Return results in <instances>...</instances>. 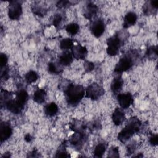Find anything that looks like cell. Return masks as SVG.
I'll list each match as a JSON object with an SVG mask.
<instances>
[{"label":"cell","instance_id":"20","mask_svg":"<svg viewBox=\"0 0 158 158\" xmlns=\"http://www.w3.org/2000/svg\"><path fill=\"white\" fill-rule=\"evenodd\" d=\"M106 146L104 143H99L94 150V155L96 157H102L106 151Z\"/></svg>","mask_w":158,"mask_h":158},{"label":"cell","instance_id":"5","mask_svg":"<svg viewBox=\"0 0 158 158\" xmlns=\"http://www.w3.org/2000/svg\"><path fill=\"white\" fill-rule=\"evenodd\" d=\"M104 93V88L99 84L93 83L88 86L86 90V96L92 100L99 99Z\"/></svg>","mask_w":158,"mask_h":158},{"label":"cell","instance_id":"14","mask_svg":"<svg viewBox=\"0 0 158 158\" xmlns=\"http://www.w3.org/2000/svg\"><path fill=\"white\" fill-rule=\"evenodd\" d=\"M73 57L72 52L65 51L59 56V62L62 66L69 65L73 61Z\"/></svg>","mask_w":158,"mask_h":158},{"label":"cell","instance_id":"1","mask_svg":"<svg viewBox=\"0 0 158 158\" xmlns=\"http://www.w3.org/2000/svg\"><path fill=\"white\" fill-rule=\"evenodd\" d=\"M85 89L81 85L70 84L65 90V94L67 103L75 106L82 99L85 95Z\"/></svg>","mask_w":158,"mask_h":158},{"label":"cell","instance_id":"4","mask_svg":"<svg viewBox=\"0 0 158 158\" xmlns=\"http://www.w3.org/2000/svg\"><path fill=\"white\" fill-rule=\"evenodd\" d=\"M133 65V59L130 54H125L120 58L115 67V72L121 73L129 70Z\"/></svg>","mask_w":158,"mask_h":158},{"label":"cell","instance_id":"18","mask_svg":"<svg viewBox=\"0 0 158 158\" xmlns=\"http://www.w3.org/2000/svg\"><path fill=\"white\" fill-rule=\"evenodd\" d=\"M58 110V106L55 102L49 103L44 107L45 114L49 117H52L56 115Z\"/></svg>","mask_w":158,"mask_h":158},{"label":"cell","instance_id":"6","mask_svg":"<svg viewBox=\"0 0 158 158\" xmlns=\"http://www.w3.org/2000/svg\"><path fill=\"white\" fill-rule=\"evenodd\" d=\"M22 12V8L20 3L18 1H12L9 2L8 15L11 20H17Z\"/></svg>","mask_w":158,"mask_h":158},{"label":"cell","instance_id":"27","mask_svg":"<svg viewBox=\"0 0 158 158\" xmlns=\"http://www.w3.org/2000/svg\"><path fill=\"white\" fill-rule=\"evenodd\" d=\"M32 10L34 14L40 16L44 15L46 14V9L41 6H40L39 5H35L32 7Z\"/></svg>","mask_w":158,"mask_h":158},{"label":"cell","instance_id":"16","mask_svg":"<svg viewBox=\"0 0 158 158\" xmlns=\"http://www.w3.org/2000/svg\"><path fill=\"white\" fill-rule=\"evenodd\" d=\"M123 84V81L122 78V76L117 75V77H115L113 79L110 85V88L112 92L114 93H117L118 92H119L122 88Z\"/></svg>","mask_w":158,"mask_h":158},{"label":"cell","instance_id":"19","mask_svg":"<svg viewBox=\"0 0 158 158\" xmlns=\"http://www.w3.org/2000/svg\"><path fill=\"white\" fill-rule=\"evenodd\" d=\"M46 92L43 89H38L33 94V99L36 102L43 103L46 99Z\"/></svg>","mask_w":158,"mask_h":158},{"label":"cell","instance_id":"31","mask_svg":"<svg viewBox=\"0 0 158 158\" xmlns=\"http://www.w3.org/2000/svg\"><path fill=\"white\" fill-rule=\"evenodd\" d=\"M8 59L7 56L5 54H1L0 55V64H1V67H4L6 66L7 62Z\"/></svg>","mask_w":158,"mask_h":158},{"label":"cell","instance_id":"26","mask_svg":"<svg viewBox=\"0 0 158 158\" xmlns=\"http://www.w3.org/2000/svg\"><path fill=\"white\" fill-rule=\"evenodd\" d=\"M146 56L151 59H156L157 57V48L156 46L149 47L146 51Z\"/></svg>","mask_w":158,"mask_h":158},{"label":"cell","instance_id":"9","mask_svg":"<svg viewBox=\"0 0 158 158\" xmlns=\"http://www.w3.org/2000/svg\"><path fill=\"white\" fill-rule=\"evenodd\" d=\"M88 53V51L85 46L80 44L73 45L72 48V54L76 59H84Z\"/></svg>","mask_w":158,"mask_h":158},{"label":"cell","instance_id":"12","mask_svg":"<svg viewBox=\"0 0 158 158\" xmlns=\"http://www.w3.org/2000/svg\"><path fill=\"white\" fill-rule=\"evenodd\" d=\"M112 119L115 125H120L124 122L125 119V113L122 109L116 108L112 114Z\"/></svg>","mask_w":158,"mask_h":158},{"label":"cell","instance_id":"24","mask_svg":"<svg viewBox=\"0 0 158 158\" xmlns=\"http://www.w3.org/2000/svg\"><path fill=\"white\" fill-rule=\"evenodd\" d=\"M65 30L70 35H75L79 31V25L75 23H71L67 25Z\"/></svg>","mask_w":158,"mask_h":158},{"label":"cell","instance_id":"30","mask_svg":"<svg viewBox=\"0 0 158 158\" xmlns=\"http://www.w3.org/2000/svg\"><path fill=\"white\" fill-rule=\"evenodd\" d=\"M56 157H69V155L68 154V153L66 152L65 149H62L60 148L56 155Z\"/></svg>","mask_w":158,"mask_h":158},{"label":"cell","instance_id":"7","mask_svg":"<svg viewBox=\"0 0 158 158\" xmlns=\"http://www.w3.org/2000/svg\"><path fill=\"white\" fill-rule=\"evenodd\" d=\"M90 29L92 34L96 38L100 37L105 30V24L102 20H96L91 24Z\"/></svg>","mask_w":158,"mask_h":158},{"label":"cell","instance_id":"25","mask_svg":"<svg viewBox=\"0 0 158 158\" xmlns=\"http://www.w3.org/2000/svg\"><path fill=\"white\" fill-rule=\"evenodd\" d=\"M60 66H62V65H57V64H56L54 62H50L48 64V70L51 73L58 74L62 70V69L60 67Z\"/></svg>","mask_w":158,"mask_h":158},{"label":"cell","instance_id":"17","mask_svg":"<svg viewBox=\"0 0 158 158\" xmlns=\"http://www.w3.org/2000/svg\"><path fill=\"white\" fill-rule=\"evenodd\" d=\"M28 98V94L27 92L24 89H21L17 92L15 100L22 106L24 107L25 104L27 102Z\"/></svg>","mask_w":158,"mask_h":158},{"label":"cell","instance_id":"28","mask_svg":"<svg viewBox=\"0 0 158 158\" xmlns=\"http://www.w3.org/2000/svg\"><path fill=\"white\" fill-rule=\"evenodd\" d=\"M108 157H118L119 151L118 147L112 146L110 148L108 152Z\"/></svg>","mask_w":158,"mask_h":158},{"label":"cell","instance_id":"8","mask_svg":"<svg viewBox=\"0 0 158 158\" xmlns=\"http://www.w3.org/2000/svg\"><path fill=\"white\" fill-rule=\"evenodd\" d=\"M117 100L120 106L122 109L129 107L133 102V96L130 93L118 94L117 96Z\"/></svg>","mask_w":158,"mask_h":158},{"label":"cell","instance_id":"13","mask_svg":"<svg viewBox=\"0 0 158 158\" xmlns=\"http://www.w3.org/2000/svg\"><path fill=\"white\" fill-rule=\"evenodd\" d=\"M137 20V15L136 14L133 12H128L125 17L123 23V27L125 28H128L133 25L135 24Z\"/></svg>","mask_w":158,"mask_h":158},{"label":"cell","instance_id":"22","mask_svg":"<svg viewBox=\"0 0 158 158\" xmlns=\"http://www.w3.org/2000/svg\"><path fill=\"white\" fill-rule=\"evenodd\" d=\"M73 46V41L72 39L65 38L63 39L60 43V48L63 50H67L72 49Z\"/></svg>","mask_w":158,"mask_h":158},{"label":"cell","instance_id":"33","mask_svg":"<svg viewBox=\"0 0 158 158\" xmlns=\"http://www.w3.org/2000/svg\"><path fill=\"white\" fill-rule=\"evenodd\" d=\"M149 143L152 146H156L158 143V136L157 134L153 135L150 137Z\"/></svg>","mask_w":158,"mask_h":158},{"label":"cell","instance_id":"3","mask_svg":"<svg viewBox=\"0 0 158 158\" xmlns=\"http://www.w3.org/2000/svg\"><path fill=\"white\" fill-rule=\"evenodd\" d=\"M107 53L110 56L117 55L122 45V41L118 35H114L107 40Z\"/></svg>","mask_w":158,"mask_h":158},{"label":"cell","instance_id":"34","mask_svg":"<svg viewBox=\"0 0 158 158\" xmlns=\"http://www.w3.org/2000/svg\"><path fill=\"white\" fill-rule=\"evenodd\" d=\"M69 2L67 1H60L57 3V6L59 8H62L65 7Z\"/></svg>","mask_w":158,"mask_h":158},{"label":"cell","instance_id":"21","mask_svg":"<svg viewBox=\"0 0 158 158\" xmlns=\"http://www.w3.org/2000/svg\"><path fill=\"white\" fill-rule=\"evenodd\" d=\"M84 137L85 136L83 134H82L81 133L77 132L71 138L70 143L73 146H78L82 142Z\"/></svg>","mask_w":158,"mask_h":158},{"label":"cell","instance_id":"10","mask_svg":"<svg viewBox=\"0 0 158 158\" xmlns=\"http://www.w3.org/2000/svg\"><path fill=\"white\" fill-rule=\"evenodd\" d=\"M12 133V129L10 124L2 122L0 126V134H1V142L2 143L3 141L9 139Z\"/></svg>","mask_w":158,"mask_h":158},{"label":"cell","instance_id":"36","mask_svg":"<svg viewBox=\"0 0 158 158\" xmlns=\"http://www.w3.org/2000/svg\"><path fill=\"white\" fill-rule=\"evenodd\" d=\"M31 139H32V137H31V135H29V134H27V135L25 136V140L26 141H27V142L31 141Z\"/></svg>","mask_w":158,"mask_h":158},{"label":"cell","instance_id":"15","mask_svg":"<svg viewBox=\"0 0 158 158\" xmlns=\"http://www.w3.org/2000/svg\"><path fill=\"white\" fill-rule=\"evenodd\" d=\"M98 11V7L96 6V5H95L94 4L92 3V2H89L85 10H84V16L88 19H90L91 18L93 17V16H94Z\"/></svg>","mask_w":158,"mask_h":158},{"label":"cell","instance_id":"2","mask_svg":"<svg viewBox=\"0 0 158 158\" xmlns=\"http://www.w3.org/2000/svg\"><path fill=\"white\" fill-rule=\"evenodd\" d=\"M141 125V122L137 117L131 118L127 125L118 133V139L122 143H125L135 133L139 131Z\"/></svg>","mask_w":158,"mask_h":158},{"label":"cell","instance_id":"32","mask_svg":"<svg viewBox=\"0 0 158 158\" xmlns=\"http://www.w3.org/2000/svg\"><path fill=\"white\" fill-rule=\"evenodd\" d=\"M94 66V64L91 62H89V61H86L85 64H84V68H85V70L86 72H91V70H93Z\"/></svg>","mask_w":158,"mask_h":158},{"label":"cell","instance_id":"35","mask_svg":"<svg viewBox=\"0 0 158 158\" xmlns=\"http://www.w3.org/2000/svg\"><path fill=\"white\" fill-rule=\"evenodd\" d=\"M135 151V146L133 145H130V146H128V152H129V154H131L134 152Z\"/></svg>","mask_w":158,"mask_h":158},{"label":"cell","instance_id":"11","mask_svg":"<svg viewBox=\"0 0 158 158\" xmlns=\"http://www.w3.org/2000/svg\"><path fill=\"white\" fill-rule=\"evenodd\" d=\"M5 107L10 112L13 114H19L23 110V107H22L15 99L9 100L5 105Z\"/></svg>","mask_w":158,"mask_h":158},{"label":"cell","instance_id":"29","mask_svg":"<svg viewBox=\"0 0 158 158\" xmlns=\"http://www.w3.org/2000/svg\"><path fill=\"white\" fill-rule=\"evenodd\" d=\"M62 20V15L59 14H57L54 16V18L52 20V23L55 27H58L60 25Z\"/></svg>","mask_w":158,"mask_h":158},{"label":"cell","instance_id":"23","mask_svg":"<svg viewBox=\"0 0 158 158\" xmlns=\"http://www.w3.org/2000/svg\"><path fill=\"white\" fill-rule=\"evenodd\" d=\"M38 78V75L37 73L33 70H30L28 72H27L25 76L26 81L30 84L36 81Z\"/></svg>","mask_w":158,"mask_h":158}]
</instances>
